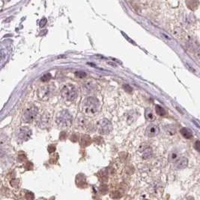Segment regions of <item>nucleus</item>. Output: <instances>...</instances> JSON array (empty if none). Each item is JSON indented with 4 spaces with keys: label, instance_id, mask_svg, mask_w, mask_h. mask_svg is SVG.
I'll return each mask as SVG.
<instances>
[{
    "label": "nucleus",
    "instance_id": "obj_1",
    "mask_svg": "<svg viewBox=\"0 0 200 200\" xmlns=\"http://www.w3.org/2000/svg\"><path fill=\"white\" fill-rule=\"evenodd\" d=\"M83 109L85 114L88 115L93 116L96 115L100 109L99 101L95 97H88L83 102Z\"/></svg>",
    "mask_w": 200,
    "mask_h": 200
},
{
    "label": "nucleus",
    "instance_id": "obj_2",
    "mask_svg": "<svg viewBox=\"0 0 200 200\" xmlns=\"http://www.w3.org/2000/svg\"><path fill=\"white\" fill-rule=\"evenodd\" d=\"M73 117L68 110H62L58 113L56 117V122L60 127H68L72 124Z\"/></svg>",
    "mask_w": 200,
    "mask_h": 200
},
{
    "label": "nucleus",
    "instance_id": "obj_3",
    "mask_svg": "<svg viewBox=\"0 0 200 200\" xmlns=\"http://www.w3.org/2000/svg\"><path fill=\"white\" fill-rule=\"evenodd\" d=\"M61 95L65 100L72 102L77 97V90L73 84H66L61 88Z\"/></svg>",
    "mask_w": 200,
    "mask_h": 200
},
{
    "label": "nucleus",
    "instance_id": "obj_4",
    "mask_svg": "<svg viewBox=\"0 0 200 200\" xmlns=\"http://www.w3.org/2000/svg\"><path fill=\"white\" fill-rule=\"evenodd\" d=\"M32 132L29 127L22 126L17 130L15 133V138H16L17 142L23 143V142L29 140L32 136Z\"/></svg>",
    "mask_w": 200,
    "mask_h": 200
},
{
    "label": "nucleus",
    "instance_id": "obj_5",
    "mask_svg": "<svg viewBox=\"0 0 200 200\" xmlns=\"http://www.w3.org/2000/svg\"><path fill=\"white\" fill-rule=\"evenodd\" d=\"M38 114V109L36 106H32L30 107L27 108L24 111L23 116H22V120L24 123L26 124H30L34 120V119L37 117V115Z\"/></svg>",
    "mask_w": 200,
    "mask_h": 200
},
{
    "label": "nucleus",
    "instance_id": "obj_6",
    "mask_svg": "<svg viewBox=\"0 0 200 200\" xmlns=\"http://www.w3.org/2000/svg\"><path fill=\"white\" fill-rule=\"evenodd\" d=\"M97 127H98L99 133L103 135L109 134L112 130V124L107 119H102L100 120Z\"/></svg>",
    "mask_w": 200,
    "mask_h": 200
},
{
    "label": "nucleus",
    "instance_id": "obj_7",
    "mask_svg": "<svg viewBox=\"0 0 200 200\" xmlns=\"http://www.w3.org/2000/svg\"><path fill=\"white\" fill-rule=\"evenodd\" d=\"M51 93H52V89L50 88V86H45L43 87L38 91V97L41 99L45 100L49 99V97H50Z\"/></svg>",
    "mask_w": 200,
    "mask_h": 200
},
{
    "label": "nucleus",
    "instance_id": "obj_8",
    "mask_svg": "<svg viewBox=\"0 0 200 200\" xmlns=\"http://www.w3.org/2000/svg\"><path fill=\"white\" fill-rule=\"evenodd\" d=\"M159 133H160V129L157 125H154V124H151L146 128V135L150 138L155 137L159 134Z\"/></svg>",
    "mask_w": 200,
    "mask_h": 200
},
{
    "label": "nucleus",
    "instance_id": "obj_9",
    "mask_svg": "<svg viewBox=\"0 0 200 200\" xmlns=\"http://www.w3.org/2000/svg\"><path fill=\"white\" fill-rule=\"evenodd\" d=\"M49 124H50V116L47 114L41 115L37 120V125L41 129L42 128L44 129V128L47 127Z\"/></svg>",
    "mask_w": 200,
    "mask_h": 200
},
{
    "label": "nucleus",
    "instance_id": "obj_10",
    "mask_svg": "<svg viewBox=\"0 0 200 200\" xmlns=\"http://www.w3.org/2000/svg\"><path fill=\"white\" fill-rule=\"evenodd\" d=\"M188 165V160L186 157H181L176 161V167L179 169H185Z\"/></svg>",
    "mask_w": 200,
    "mask_h": 200
},
{
    "label": "nucleus",
    "instance_id": "obj_11",
    "mask_svg": "<svg viewBox=\"0 0 200 200\" xmlns=\"http://www.w3.org/2000/svg\"><path fill=\"white\" fill-rule=\"evenodd\" d=\"M180 133L184 138H188V139L191 138L193 137V133H192V132H191L189 129H188V128H182L180 130Z\"/></svg>",
    "mask_w": 200,
    "mask_h": 200
},
{
    "label": "nucleus",
    "instance_id": "obj_12",
    "mask_svg": "<svg viewBox=\"0 0 200 200\" xmlns=\"http://www.w3.org/2000/svg\"><path fill=\"white\" fill-rule=\"evenodd\" d=\"M145 116H146V120H148V121H153L154 120V115L153 112L150 108H147L145 112Z\"/></svg>",
    "mask_w": 200,
    "mask_h": 200
},
{
    "label": "nucleus",
    "instance_id": "obj_13",
    "mask_svg": "<svg viewBox=\"0 0 200 200\" xmlns=\"http://www.w3.org/2000/svg\"><path fill=\"white\" fill-rule=\"evenodd\" d=\"M152 156V150L151 149L150 147L146 148V149L143 151V159H148V158H150Z\"/></svg>",
    "mask_w": 200,
    "mask_h": 200
},
{
    "label": "nucleus",
    "instance_id": "obj_14",
    "mask_svg": "<svg viewBox=\"0 0 200 200\" xmlns=\"http://www.w3.org/2000/svg\"><path fill=\"white\" fill-rule=\"evenodd\" d=\"M155 110H156V113L158 115H160V116H164V115H166V111L161 106H155Z\"/></svg>",
    "mask_w": 200,
    "mask_h": 200
},
{
    "label": "nucleus",
    "instance_id": "obj_15",
    "mask_svg": "<svg viewBox=\"0 0 200 200\" xmlns=\"http://www.w3.org/2000/svg\"><path fill=\"white\" fill-rule=\"evenodd\" d=\"M169 158H170V161H172V162H176L177 160H179V155H178V153H176L175 152H172L171 153H170V156H169Z\"/></svg>",
    "mask_w": 200,
    "mask_h": 200
},
{
    "label": "nucleus",
    "instance_id": "obj_16",
    "mask_svg": "<svg viewBox=\"0 0 200 200\" xmlns=\"http://www.w3.org/2000/svg\"><path fill=\"white\" fill-rule=\"evenodd\" d=\"M75 75H76L77 78H83L86 76V73L84 72H77L75 73Z\"/></svg>",
    "mask_w": 200,
    "mask_h": 200
},
{
    "label": "nucleus",
    "instance_id": "obj_17",
    "mask_svg": "<svg viewBox=\"0 0 200 200\" xmlns=\"http://www.w3.org/2000/svg\"><path fill=\"white\" fill-rule=\"evenodd\" d=\"M50 78H51L50 74H46V75H44L41 78V81H43V82L48 81L50 80Z\"/></svg>",
    "mask_w": 200,
    "mask_h": 200
},
{
    "label": "nucleus",
    "instance_id": "obj_18",
    "mask_svg": "<svg viewBox=\"0 0 200 200\" xmlns=\"http://www.w3.org/2000/svg\"><path fill=\"white\" fill-rule=\"evenodd\" d=\"M194 148L197 151L200 152V141H197L194 144Z\"/></svg>",
    "mask_w": 200,
    "mask_h": 200
},
{
    "label": "nucleus",
    "instance_id": "obj_19",
    "mask_svg": "<svg viewBox=\"0 0 200 200\" xmlns=\"http://www.w3.org/2000/svg\"><path fill=\"white\" fill-rule=\"evenodd\" d=\"M46 24H47V19H42V20H41V22H40V26H41V27H43V26H44L46 25Z\"/></svg>",
    "mask_w": 200,
    "mask_h": 200
},
{
    "label": "nucleus",
    "instance_id": "obj_20",
    "mask_svg": "<svg viewBox=\"0 0 200 200\" xmlns=\"http://www.w3.org/2000/svg\"><path fill=\"white\" fill-rule=\"evenodd\" d=\"M197 56H198V57H199V59H200V51H199L198 53H197Z\"/></svg>",
    "mask_w": 200,
    "mask_h": 200
}]
</instances>
